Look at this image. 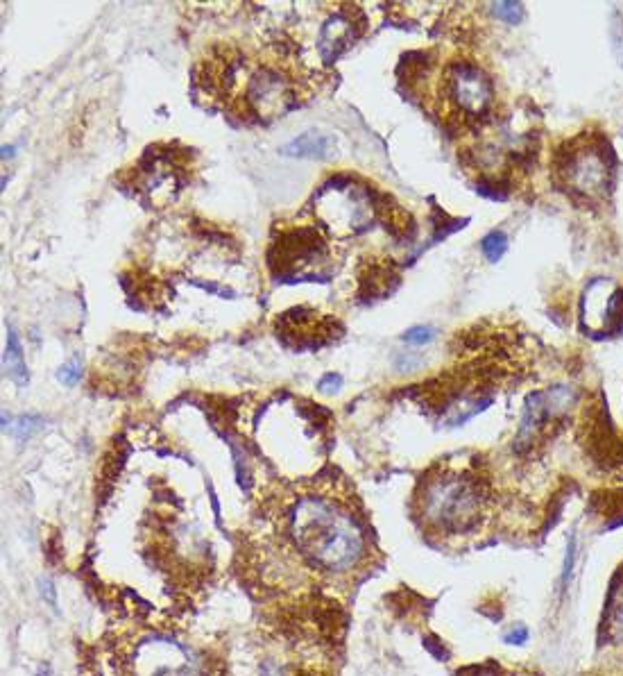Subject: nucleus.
Listing matches in <instances>:
<instances>
[{"mask_svg": "<svg viewBox=\"0 0 623 676\" xmlns=\"http://www.w3.org/2000/svg\"><path fill=\"white\" fill-rule=\"evenodd\" d=\"M290 534L313 565L329 572H347L361 561L365 538L352 515L324 497L306 495L290 513Z\"/></svg>", "mask_w": 623, "mask_h": 676, "instance_id": "1", "label": "nucleus"}, {"mask_svg": "<svg viewBox=\"0 0 623 676\" xmlns=\"http://www.w3.org/2000/svg\"><path fill=\"white\" fill-rule=\"evenodd\" d=\"M612 152L603 139L578 137L567 141L553 159V177L558 187L578 205H599L612 184Z\"/></svg>", "mask_w": 623, "mask_h": 676, "instance_id": "2", "label": "nucleus"}, {"mask_svg": "<svg viewBox=\"0 0 623 676\" xmlns=\"http://www.w3.org/2000/svg\"><path fill=\"white\" fill-rule=\"evenodd\" d=\"M420 500L422 515L429 525L458 534L479 522L485 495L474 477L445 472V475L426 479Z\"/></svg>", "mask_w": 623, "mask_h": 676, "instance_id": "3", "label": "nucleus"}, {"mask_svg": "<svg viewBox=\"0 0 623 676\" xmlns=\"http://www.w3.org/2000/svg\"><path fill=\"white\" fill-rule=\"evenodd\" d=\"M320 221L331 230L345 234H361L372 221V198L370 191L354 187L347 177H334L315 196Z\"/></svg>", "mask_w": 623, "mask_h": 676, "instance_id": "4", "label": "nucleus"}, {"mask_svg": "<svg viewBox=\"0 0 623 676\" xmlns=\"http://www.w3.org/2000/svg\"><path fill=\"white\" fill-rule=\"evenodd\" d=\"M327 257V245L315 230H293L275 241L270 250V266L279 275V280H309L306 270L315 266V261Z\"/></svg>", "mask_w": 623, "mask_h": 676, "instance_id": "5", "label": "nucleus"}, {"mask_svg": "<svg viewBox=\"0 0 623 676\" xmlns=\"http://www.w3.org/2000/svg\"><path fill=\"white\" fill-rule=\"evenodd\" d=\"M445 91L458 112L465 116H485L494 103V89L488 75L469 62L451 64L445 75Z\"/></svg>", "mask_w": 623, "mask_h": 676, "instance_id": "6", "label": "nucleus"}, {"mask_svg": "<svg viewBox=\"0 0 623 676\" xmlns=\"http://www.w3.org/2000/svg\"><path fill=\"white\" fill-rule=\"evenodd\" d=\"M245 100L247 107L261 121H272V118L284 116L297 103L295 91L288 84V80L270 69H261L252 75L250 82H247Z\"/></svg>", "mask_w": 623, "mask_h": 676, "instance_id": "7", "label": "nucleus"}, {"mask_svg": "<svg viewBox=\"0 0 623 676\" xmlns=\"http://www.w3.org/2000/svg\"><path fill=\"white\" fill-rule=\"evenodd\" d=\"M619 291H614V286L605 280L594 282L590 289L585 291V304H583V318L585 325L596 332H605L610 329L614 320L621 323V298Z\"/></svg>", "mask_w": 623, "mask_h": 676, "instance_id": "8", "label": "nucleus"}, {"mask_svg": "<svg viewBox=\"0 0 623 676\" xmlns=\"http://www.w3.org/2000/svg\"><path fill=\"white\" fill-rule=\"evenodd\" d=\"M356 23L347 12H336L322 25L318 37V50L324 62H336L345 50L354 44Z\"/></svg>", "mask_w": 623, "mask_h": 676, "instance_id": "9", "label": "nucleus"}, {"mask_svg": "<svg viewBox=\"0 0 623 676\" xmlns=\"http://www.w3.org/2000/svg\"><path fill=\"white\" fill-rule=\"evenodd\" d=\"M281 155L286 157H300V159H331L336 155V141L331 134H324L320 130L304 132L302 137L293 139L281 148Z\"/></svg>", "mask_w": 623, "mask_h": 676, "instance_id": "10", "label": "nucleus"}, {"mask_svg": "<svg viewBox=\"0 0 623 676\" xmlns=\"http://www.w3.org/2000/svg\"><path fill=\"white\" fill-rule=\"evenodd\" d=\"M3 366H5V375L10 377L16 386H28V368H25L21 341L14 329H7Z\"/></svg>", "mask_w": 623, "mask_h": 676, "instance_id": "11", "label": "nucleus"}, {"mask_svg": "<svg viewBox=\"0 0 623 676\" xmlns=\"http://www.w3.org/2000/svg\"><path fill=\"white\" fill-rule=\"evenodd\" d=\"M481 248H483V255L488 257L490 261H499L503 255H506V250H508L506 234H503V232H490L483 239Z\"/></svg>", "mask_w": 623, "mask_h": 676, "instance_id": "12", "label": "nucleus"}, {"mask_svg": "<svg viewBox=\"0 0 623 676\" xmlns=\"http://www.w3.org/2000/svg\"><path fill=\"white\" fill-rule=\"evenodd\" d=\"M610 631L612 636L619 642H623V586L617 593V599L612 604V615H610Z\"/></svg>", "mask_w": 623, "mask_h": 676, "instance_id": "13", "label": "nucleus"}, {"mask_svg": "<svg viewBox=\"0 0 623 676\" xmlns=\"http://www.w3.org/2000/svg\"><path fill=\"white\" fill-rule=\"evenodd\" d=\"M494 14L508 23H517L524 16V7L519 3H497L494 5Z\"/></svg>", "mask_w": 623, "mask_h": 676, "instance_id": "14", "label": "nucleus"}, {"mask_svg": "<svg viewBox=\"0 0 623 676\" xmlns=\"http://www.w3.org/2000/svg\"><path fill=\"white\" fill-rule=\"evenodd\" d=\"M340 384H343V377H340L338 373H327L318 382V391L324 393V395H334V393H338Z\"/></svg>", "mask_w": 623, "mask_h": 676, "instance_id": "15", "label": "nucleus"}, {"mask_svg": "<svg viewBox=\"0 0 623 676\" xmlns=\"http://www.w3.org/2000/svg\"><path fill=\"white\" fill-rule=\"evenodd\" d=\"M57 379L66 386H73L80 379V366H78V363H66V366L59 368Z\"/></svg>", "mask_w": 623, "mask_h": 676, "instance_id": "16", "label": "nucleus"}, {"mask_svg": "<svg viewBox=\"0 0 623 676\" xmlns=\"http://www.w3.org/2000/svg\"><path fill=\"white\" fill-rule=\"evenodd\" d=\"M574 559H576V538L571 536V543L567 547V556H565V568H562V588H567L569 574L571 570H574Z\"/></svg>", "mask_w": 623, "mask_h": 676, "instance_id": "17", "label": "nucleus"}, {"mask_svg": "<svg viewBox=\"0 0 623 676\" xmlns=\"http://www.w3.org/2000/svg\"><path fill=\"white\" fill-rule=\"evenodd\" d=\"M406 341L408 343H413V345H424V343H429L431 338H433V332L429 327H413L411 332H406Z\"/></svg>", "mask_w": 623, "mask_h": 676, "instance_id": "18", "label": "nucleus"}, {"mask_svg": "<svg viewBox=\"0 0 623 676\" xmlns=\"http://www.w3.org/2000/svg\"><path fill=\"white\" fill-rule=\"evenodd\" d=\"M508 642V645H524V642L528 640V629L522 627V624H519V627L512 629L506 638H503Z\"/></svg>", "mask_w": 623, "mask_h": 676, "instance_id": "19", "label": "nucleus"}, {"mask_svg": "<svg viewBox=\"0 0 623 676\" xmlns=\"http://www.w3.org/2000/svg\"><path fill=\"white\" fill-rule=\"evenodd\" d=\"M483 676H494V674H483Z\"/></svg>", "mask_w": 623, "mask_h": 676, "instance_id": "20", "label": "nucleus"}]
</instances>
